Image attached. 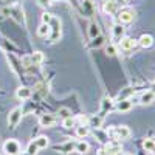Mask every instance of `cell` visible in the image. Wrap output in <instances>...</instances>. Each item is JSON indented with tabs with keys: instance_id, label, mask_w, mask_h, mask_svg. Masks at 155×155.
<instances>
[{
	"instance_id": "cell-1",
	"label": "cell",
	"mask_w": 155,
	"mask_h": 155,
	"mask_svg": "<svg viewBox=\"0 0 155 155\" xmlns=\"http://www.w3.org/2000/svg\"><path fill=\"white\" fill-rule=\"evenodd\" d=\"M107 135H109V138H113L116 141L127 140L129 137H130V129H129L127 126H115V127H112V129L107 130Z\"/></svg>"
},
{
	"instance_id": "cell-2",
	"label": "cell",
	"mask_w": 155,
	"mask_h": 155,
	"mask_svg": "<svg viewBox=\"0 0 155 155\" xmlns=\"http://www.w3.org/2000/svg\"><path fill=\"white\" fill-rule=\"evenodd\" d=\"M116 19H118V23L121 25H126V23H132L134 19H135V11L130 9V8H126V9H121L116 12Z\"/></svg>"
},
{
	"instance_id": "cell-3",
	"label": "cell",
	"mask_w": 155,
	"mask_h": 155,
	"mask_svg": "<svg viewBox=\"0 0 155 155\" xmlns=\"http://www.w3.org/2000/svg\"><path fill=\"white\" fill-rule=\"evenodd\" d=\"M61 25H62L61 19L53 16V19H51V22H50V30H51V33H50V42L51 44L56 42L58 39L61 37Z\"/></svg>"
},
{
	"instance_id": "cell-4",
	"label": "cell",
	"mask_w": 155,
	"mask_h": 155,
	"mask_svg": "<svg viewBox=\"0 0 155 155\" xmlns=\"http://www.w3.org/2000/svg\"><path fill=\"white\" fill-rule=\"evenodd\" d=\"M3 150L6 155H19L20 153V144L16 140H6L3 144Z\"/></svg>"
},
{
	"instance_id": "cell-5",
	"label": "cell",
	"mask_w": 155,
	"mask_h": 155,
	"mask_svg": "<svg viewBox=\"0 0 155 155\" xmlns=\"http://www.w3.org/2000/svg\"><path fill=\"white\" fill-rule=\"evenodd\" d=\"M22 120V109L20 107H16L9 112V116H8V124L11 129H16V126L20 123Z\"/></svg>"
},
{
	"instance_id": "cell-6",
	"label": "cell",
	"mask_w": 155,
	"mask_h": 155,
	"mask_svg": "<svg viewBox=\"0 0 155 155\" xmlns=\"http://www.w3.org/2000/svg\"><path fill=\"white\" fill-rule=\"evenodd\" d=\"M120 152H121V144L116 140H110L106 147V153L107 155H120Z\"/></svg>"
},
{
	"instance_id": "cell-7",
	"label": "cell",
	"mask_w": 155,
	"mask_h": 155,
	"mask_svg": "<svg viewBox=\"0 0 155 155\" xmlns=\"http://www.w3.org/2000/svg\"><path fill=\"white\" fill-rule=\"evenodd\" d=\"M102 9H104L106 14L113 16V14H116V12H118V3L113 2V0H106V2L102 3Z\"/></svg>"
},
{
	"instance_id": "cell-8",
	"label": "cell",
	"mask_w": 155,
	"mask_h": 155,
	"mask_svg": "<svg viewBox=\"0 0 155 155\" xmlns=\"http://www.w3.org/2000/svg\"><path fill=\"white\" fill-rule=\"evenodd\" d=\"M135 45H137V41H135V39H132V37L124 36V37H121V39H120V48H121V50H124V51L132 50Z\"/></svg>"
},
{
	"instance_id": "cell-9",
	"label": "cell",
	"mask_w": 155,
	"mask_h": 155,
	"mask_svg": "<svg viewBox=\"0 0 155 155\" xmlns=\"http://www.w3.org/2000/svg\"><path fill=\"white\" fill-rule=\"evenodd\" d=\"M39 124L42 127H51L56 124V116L54 115H42L41 118H39Z\"/></svg>"
},
{
	"instance_id": "cell-10",
	"label": "cell",
	"mask_w": 155,
	"mask_h": 155,
	"mask_svg": "<svg viewBox=\"0 0 155 155\" xmlns=\"http://www.w3.org/2000/svg\"><path fill=\"white\" fill-rule=\"evenodd\" d=\"M112 37L115 39V41L120 42V39L124 37V27L121 23H115L112 27Z\"/></svg>"
},
{
	"instance_id": "cell-11",
	"label": "cell",
	"mask_w": 155,
	"mask_h": 155,
	"mask_svg": "<svg viewBox=\"0 0 155 155\" xmlns=\"http://www.w3.org/2000/svg\"><path fill=\"white\" fill-rule=\"evenodd\" d=\"M113 109V101L110 99V98H104V99H102V102H101V112H99V115L101 116H104L107 112H110Z\"/></svg>"
},
{
	"instance_id": "cell-12",
	"label": "cell",
	"mask_w": 155,
	"mask_h": 155,
	"mask_svg": "<svg viewBox=\"0 0 155 155\" xmlns=\"http://www.w3.org/2000/svg\"><path fill=\"white\" fill-rule=\"evenodd\" d=\"M138 44H140V47H143V48H150L153 45V37L150 34H143L138 39Z\"/></svg>"
},
{
	"instance_id": "cell-13",
	"label": "cell",
	"mask_w": 155,
	"mask_h": 155,
	"mask_svg": "<svg viewBox=\"0 0 155 155\" xmlns=\"http://www.w3.org/2000/svg\"><path fill=\"white\" fill-rule=\"evenodd\" d=\"M116 109H118V112H129L132 109V101L130 99H120L118 102H116Z\"/></svg>"
},
{
	"instance_id": "cell-14",
	"label": "cell",
	"mask_w": 155,
	"mask_h": 155,
	"mask_svg": "<svg viewBox=\"0 0 155 155\" xmlns=\"http://www.w3.org/2000/svg\"><path fill=\"white\" fill-rule=\"evenodd\" d=\"M82 12L87 16H92L95 12V3L92 2V0H84L82 2Z\"/></svg>"
},
{
	"instance_id": "cell-15",
	"label": "cell",
	"mask_w": 155,
	"mask_h": 155,
	"mask_svg": "<svg viewBox=\"0 0 155 155\" xmlns=\"http://www.w3.org/2000/svg\"><path fill=\"white\" fill-rule=\"evenodd\" d=\"M153 99H155V93L153 92H144L143 95H141V98H140V102L143 106H146V104H152Z\"/></svg>"
},
{
	"instance_id": "cell-16",
	"label": "cell",
	"mask_w": 155,
	"mask_h": 155,
	"mask_svg": "<svg viewBox=\"0 0 155 155\" xmlns=\"http://www.w3.org/2000/svg\"><path fill=\"white\" fill-rule=\"evenodd\" d=\"M102 126V116L96 115V116H90L88 118V127H95V129H101Z\"/></svg>"
},
{
	"instance_id": "cell-17",
	"label": "cell",
	"mask_w": 155,
	"mask_h": 155,
	"mask_svg": "<svg viewBox=\"0 0 155 155\" xmlns=\"http://www.w3.org/2000/svg\"><path fill=\"white\" fill-rule=\"evenodd\" d=\"M90 149V144L87 143V141H78V143L74 144V150L78 153H87Z\"/></svg>"
},
{
	"instance_id": "cell-18",
	"label": "cell",
	"mask_w": 155,
	"mask_h": 155,
	"mask_svg": "<svg viewBox=\"0 0 155 155\" xmlns=\"http://www.w3.org/2000/svg\"><path fill=\"white\" fill-rule=\"evenodd\" d=\"M16 95H17L19 99H28V98L31 96V90H30L28 87H19L17 92H16Z\"/></svg>"
},
{
	"instance_id": "cell-19",
	"label": "cell",
	"mask_w": 155,
	"mask_h": 155,
	"mask_svg": "<svg viewBox=\"0 0 155 155\" xmlns=\"http://www.w3.org/2000/svg\"><path fill=\"white\" fill-rule=\"evenodd\" d=\"M34 143H36V146H37L39 149H47L48 144H50V140H48L47 137L41 135V137H37V138L34 140Z\"/></svg>"
},
{
	"instance_id": "cell-20",
	"label": "cell",
	"mask_w": 155,
	"mask_h": 155,
	"mask_svg": "<svg viewBox=\"0 0 155 155\" xmlns=\"http://www.w3.org/2000/svg\"><path fill=\"white\" fill-rule=\"evenodd\" d=\"M45 59L44 53L42 51H34V53L31 54V62H33V65H39V64H42Z\"/></svg>"
},
{
	"instance_id": "cell-21",
	"label": "cell",
	"mask_w": 155,
	"mask_h": 155,
	"mask_svg": "<svg viewBox=\"0 0 155 155\" xmlns=\"http://www.w3.org/2000/svg\"><path fill=\"white\" fill-rule=\"evenodd\" d=\"M88 36L90 37H98V36H101V28H99V25L98 23H90V28H88Z\"/></svg>"
},
{
	"instance_id": "cell-22",
	"label": "cell",
	"mask_w": 155,
	"mask_h": 155,
	"mask_svg": "<svg viewBox=\"0 0 155 155\" xmlns=\"http://www.w3.org/2000/svg\"><path fill=\"white\" fill-rule=\"evenodd\" d=\"M50 33H51L50 25H47V23H42L41 27L37 28V36H41V37H48Z\"/></svg>"
},
{
	"instance_id": "cell-23",
	"label": "cell",
	"mask_w": 155,
	"mask_h": 155,
	"mask_svg": "<svg viewBox=\"0 0 155 155\" xmlns=\"http://www.w3.org/2000/svg\"><path fill=\"white\" fill-rule=\"evenodd\" d=\"M74 144H76V143H73V141H68V143H65V144L56 146V149H59V150L64 152V153H68V152H71V150L74 149Z\"/></svg>"
},
{
	"instance_id": "cell-24",
	"label": "cell",
	"mask_w": 155,
	"mask_h": 155,
	"mask_svg": "<svg viewBox=\"0 0 155 155\" xmlns=\"http://www.w3.org/2000/svg\"><path fill=\"white\" fill-rule=\"evenodd\" d=\"M143 147L146 149V152H155V141L152 140V138H146L144 141H143Z\"/></svg>"
},
{
	"instance_id": "cell-25",
	"label": "cell",
	"mask_w": 155,
	"mask_h": 155,
	"mask_svg": "<svg viewBox=\"0 0 155 155\" xmlns=\"http://www.w3.org/2000/svg\"><path fill=\"white\" fill-rule=\"evenodd\" d=\"M95 137H98V138H99L101 143H109V141H110V138H109L107 132H102L101 129H95Z\"/></svg>"
},
{
	"instance_id": "cell-26",
	"label": "cell",
	"mask_w": 155,
	"mask_h": 155,
	"mask_svg": "<svg viewBox=\"0 0 155 155\" xmlns=\"http://www.w3.org/2000/svg\"><path fill=\"white\" fill-rule=\"evenodd\" d=\"M88 134H90V127H88V126H78V127H76V135H78V137L84 138V137H87Z\"/></svg>"
},
{
	"instance_id": "cell-27",
	"label": "cell",
	"mask_w": 155,
	"mask_h": 155,
	"mask_svg": "<svg viewBox=\"0 0 155 155\" xmlns=\"http://www.w3.org/2000/svg\"><path fill=\"white\" fill-rule=\"evenodd\" d=\"M102 44H104V37L98 36V37H93V39H92V44H90V47H92V48H99Z\"/></svg>"
},
{
	"instance_id": "cell-28",
	"label": "cell",
	"mask_w": 155,
	"mask_h": 155,
	"mask_svg": "<svg viewBox=\"0 0 155 155\" xmlns=\"http://www.w3.org/2000/svg\"><path fill=\"white\" fill-rule=\"evenodd\" d=\"M74 124H76V121H74V118H71V116L65 118V120H64V123H62V126L65 127V129H71Z\"/></svg>"
},
{
	"instance_id": "cell-29",
	"label": "cell",
	"mask_w": 155,
	"mask_h": 155,
	"mask_svg": "<svg viewBox=\"0 0 155 155\" xmlns=\"http://www.w3.org/2000/svg\"><path fill=\"white\" fill-rule=\"evenodd\" d=\"M37 150H39V147L36 146L34 141H31V143L28 144V147H27V152H28L30 155H36V153H37Z\"/></svg>"
},
{
	"instance_id": "cell-30",
	"label": "cell",
	"mask_w": 155,
	"mask_h": 155,
	"mask_svg": "<svg viewBox=\"0 0 155 155\" xmlns=\"http://www.w3.org/2000/svg\"><path fill=\"white\" fill-rule=\"evenodd\" d=\"M116 51H118V50H116V47H115L113 44H109V45L106 47V53H107V56H115V54H116Z\"/></svg>"
},
{
	"instance_id": "cell-31",
	"label": "cell",
	"mask_w": 155,
	"mask_h": 155,
	"mask_svg": "<svg viewBox=\"0 0 155 155\" xmlns=\"http://www.w3.org/2000/svg\"><path fill=\"white\" fill-rule=\"evenodd\" d=\"M51 19H53V14H50V12H44V14H42V23L50 25Z\"/></svg>"
},
{
	"instance_id": "cell-32",
	"label": "cell",
	"mask_w": 155,
	"mask_h": 155,
	"mask_svg": "<svg viewBox=\"0 0 155 155\" xmlns=\"http://www.w3.org/2000/svg\"><path fill=\"white\" fill-rule=\"evenodd\" d=\"M98 152H99L98 155H107V153H106V149H99Z\"/></svg>"
},
{
	"instance_id": "cell-33",
	"label": "cell",
	"mask_w": 155,
	"mask_h": 155,
	"mask_svg": "<svg viewBox=\"0 0 155 155\" xmlns=\"http://www.w3.org/2000/svg\"><path fill=\"white\" fill-rule=\"evenodd\" d=\"M19 155H30L28 152H22V153H19Z\"/></svg>"
},
{
	"instance_id": "cell-34",
	"label": "cell",
	"mask_w": 155,
	"mask_h": 155,
	"mask_svg": "<svg viewBox=\"0 0 155 155\" xmlns=\"http://www.w3.org/2000/svg\"><path fill=\"white\" fill-rule=\"evenodd\" d=\"M123 155H134V153H129V152H126V153H123Z\"/></svg>"
},
{
	"instance_id": "cell-35",
	"label": "cell",
	"mask_w": 155,
	"mask_h": 155,
	"mask_svg": "<svg viewBox=\"0 0 155 155\" xmlns=\"http://www.w3.org/2000/svg\"><path fill=\"white\" fill-rule=\"evenodd\" d=\"M123 2H132V0H123Z\"/></svg>"
},
{
	"instance_id": "cell-36",
	"label": "cell",
	"mask_w": 155,
	"mask_h": 155,
	"mask_svg": "<svg viewBox=\"0 0 155 155\" xmlns=\"http://www.w3.org/2000/svg\"><path fill=\"white\" fill-rule=\"evenodd\" d=\"M153 153H155V152H153Z\"/></svg>"
}]
</instances>
